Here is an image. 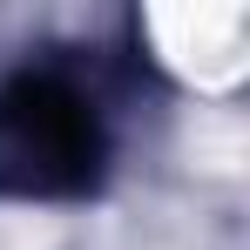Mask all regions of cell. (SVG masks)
Returning a JSON list of instances; mask_svg holds the SVG:
<instances>
[{
    "mask_svg": "<svg viewBox=\"0 0 250 250\" xmlns=\"http://www.w3.org/2000/svg\"><path fill=\"white\" fill-rule=\"evenodd\" d=\"M108 169V128L75 82L14 75L0 88V196L75 203Z\"/></svg>",
    "mask_w": 250,
    "mask_h": 250,
    "instance_id": "cell-1",
    "label": "cell"
}]
</instances>
